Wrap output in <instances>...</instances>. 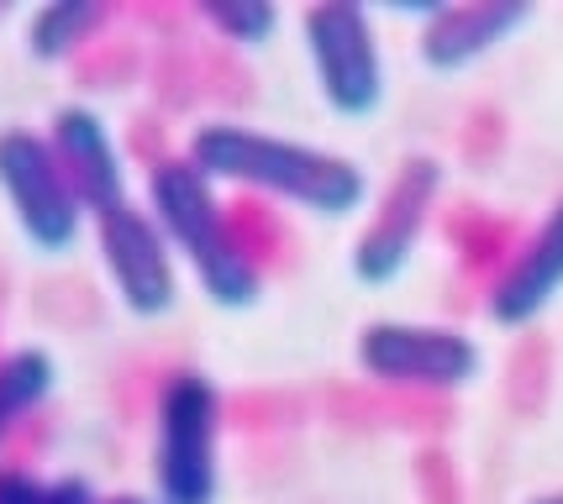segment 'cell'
Masks as SVG:
<instances>
[{
    "mask_svg": "<svg viewBox=\"0 0 563 504\" xmlns=\"http://www.w3.org/2000/svg\"><path fill=\"white\" fill-rule=\"evenodd\" d=\"M200 16L217 26L221 43H238V48H264L279 32V5L274 0H206Z\"/></svg>",
    "mask_w": 563,
    "mask_h": 504,
    "instance_id": "obj_14",
    "label": "cell"
},
{
    "mask_svg": "<svg viewBox=\"0 0 563 504\" xmlns=\"http://www.w3.org/2000/svg\"><path fill=\"white\" fill-rule=\"evenodd\" d=\"M358 368L374 384L417 389V394H453L468 389L485 368V352L468 332L421 326V321H374L358 336Z\"/></svg>",
    "mask_w": 563,
    "mask_h": 504,
    "instance_id": "obj_6",
    "label": "cell"
},
{
    "mask_svg": "<svg viewBox=\"0 0 563 504\" xmlns=\"http://www.w3.org/2000/svg\"><path fill=\"white\" fill-rule=\"evenodd\" d=\"M53 379H58V368H53V358L43 347H16V352L0 358V441L11 436V426L22 415H32L48 400Z\"/></svg>",
    "mask_w": 563,
    "mask_h": 504,
    "instance_id": "obj_13",
    "label": "cell"
},
{
    "mask_svg": "<svg viewBox=\"0 0 563 504\" xmlns=\"http://www.w3.org/2000/svg\"><path fill=\"white\" fill-rule=\"evenodd\" d=\"M442 194V164L438 158H406L395 168V179L385 184L374 216H368L364 237L353 242V279L364 289L395 284L406 264L417 258L421 232L432 221V205Z\"/></svg>",
    "mask_w": 563,
    "mask_h": 504,
    "instance_id": "obj_7",
    "label": "cell"
},
{
    "mask_svg": "<svg viewBox=\"0 0 563 504\" xmlns=\"http://www.w3.org/2000/svg\"><path fill=\"white\" fill-rule=\"evenodd\" d=\"M563 294V200L538 221V232L516 247V258L500 268V279L485 294V315L500 332L532 326Z\"/></svg>",
    "mask_w": 563,
    "mask_h": 504,
    "instance_id": "obj_10",
    "label": "cell"
},
{
    "mask_svg": "<svg viewBox=\"0 0 563 504\" xmlns=\"http://www.w3.org/2000/svg\"><path fill=\"white\" fill-rule=\"evenodd\" d=\"M43 494H48V483L22 473V468H5L0 473V504H43Z\"/></svg>",
    "mask_w": 563,
    "mask_h": 504,
    "instance_id": "obj_15",
    "label": "cell"
},
{
    "mask_svg": "<svg viewBox=\"0 0 563 504\" xmlns=\"http://www.w3.org/2000/svg\"><path fill=\"white\" fill-rule=\"evenodd\" d=\"M147 216L190 264L200 294L221 311H253L264 300V268L227 221L217 184L190 158H164L147 173Z\"/></svg>",
    "mask_w": 563,
    "mask_h": 504,
    "instance_id": "obj_2",
    "label": "cell"
},
{
    "mask_svg": "<svg viewBox=\"0 0 563 504\" xmlns=\"http://www.w3.org/2000/svg\"><path fill=\"white\" fill-rule=\"evenodd\" d=\"M117 504H143V500H117Z\"/></svg>",
    "mask_w": 563,
    "mask_h": 504,
    "instance_id": "obj_18",
    "label": "cell"
},
{
    "mask_svg": "<svg viewBox=\"0 0 563 504\" xmlns=\"http://www.w3.org/2000/svg\"><path fill=\"white\" fill-rule=\"evenodd\" d=\"M0 194L16 216V232L48 258L69 253L85 232V205L64 179L58 153L43 132H26V126L0 132Z\"/></svg>",
    "mask_w": 563,
    "mask_h": 504,
    "instance_id": "obj_5",
    "label": "cell"
},
{
    "mask_svg": "<svg viewBox=\"0 0 563 504\" xmlns=\"http://www.w3.org/2000/svg\"><path fill=\"white\" fill-rule=\"evenodd\" d=\"M96 247L100 264L111 273V289L137 321H158L179 300V273H174V247L158 232V221L143 205H117L96 216Z\"/></svg>",
    "mask_w": 563,
    "mask_h": 504,
    "instance_id": "obj_8",
    "label": "cell"
},
{
    "mask_svg": "<svg viewBox=\"0 0 563 504\" xmlns=\"http://www.w3.org/2000/svg\"><path fill=\"white\" fill-rule=\"evenodd\" d=\"M106 16H111V11H106L100 0H48V5L32 11L22 43L37 64H64V58H74V53L96 37Z\"/></svg>",
    "mask_w": 563,
    "mask_h": 504,
    "instance_id": "obj_12",
    "label": "cell"
},
{
    "mask_svg": "<svg viewBox=\"0 0 563 504\" xmlns=\"http://www.w3.org/2000/svg\"><path fill=\"white\" fill-rule=\"evenodd\" d=\"M300 43L311 58L321 100L343 121H368L385 105V58L358 0H317L300 16Z\"/></svg>",
    "mask_w": 563,
    "mask_h": 504,
    "instance_id": "obj_4",
    "label": "cell"
},
{
    "mask_svg": "<svg viewBox=\"0 0 563 504\" xmlns=\"http://www.w3.org/2000/svg\"><path fill=\"white\" fill-rule=\"evenodd\" d=\"M190 164L211 184H238V190L274 194L285 205H300L311 216L343 221L368 205V173L343 153L274 137L243 121H206L190 137Z\"/></svg>",
    "mask_w": 563,
    "mask_h": 504,
    "instance_id": "obj_1",
    "label": "cell"
},
{
    "mask_svg": "<svg viewBox=\"0 0 563 504\" xmlns=\"http://www.w3.org/2000/svg\"><path fill=\"white\" fill-rule=\"evenodd\" d=\"M48 143L58 153V168L64 179L74 184L85 216L96 221L106 211L126 205V168H122V153L111 143V126L90 111V105H58L53 111V126H48Z\"/></svg>",
    "mask_w": 563,
    "mask_h": 504,
    "instance_id": "obj_9",
    "label": "cell"
},
{
    "mask_svg": "<svg viewBox=\"0 0 563 504\" xmlns=\"http://www.w3.org/2000/svg\"><path fill=\"white\" fill-rule=\"evenodd\" d=\"M153 489L158 504H217L221 389L196 368H174L153 400Z\"/></svg>",
    "mask_w": 563,
    "mask_h": 504,
    "instance_id": "obj_3",
    "label": "cell"
},
{
    "mask_svg": "<svg viewBox=\"0 0 563 504\" xmlns=\"http://www.w3.org/2000/svg\"><path fill=\"white\" fill-rule=\"evenodd\" d=\"M532 504H563V489L559 494H542V500H532Z\"/></svg>",
    "mask_w": 563,
    "mask_h": 504,
    "instance_id": "obj_17",
    "label": "cell"
},
{
    "mask_svg": "<svg viewBox=\"0 0 563 504\" xmlns=\"http://www.w3.org/2000/svg\"><path fill=\"white\" fill-rule=\"evenodd\" d=\"M532 22L527 0H442V11L421 26V64L432 74H459L495 53Z\"/></svg>",
    "mask_w": 563,
    "mask_h": 504,
    "instance_id": "obj_11",
    "label": "cell"
},
{
    "mask_svg": "<svg viewBox=\"0 0 563 504\" xmlns=\"http://www.w3.org/2000/svg\"><path fill=\"white\" fill-rule=\"evenodd\" d=\"M43 504H100V500L85 479H53L48 494H43Z\"/></svg>",
    "mask_w": 563,
    "mask_h": 504,
    "instance_id": "obj_16",
    "label": "cell"
}]
</instances>
